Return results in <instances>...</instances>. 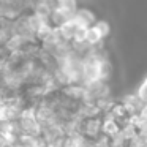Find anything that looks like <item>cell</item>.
<instances>
[{"mask_svg":"<svg viewBox=\"0 0 147 147\" xmlns=\"http://www.w3.org/2000/svg\"><path fill=\"white\" fill-rule=\"evenodd\" d=\"M79 134L90 141H96L103 136V114L79 117Z\"/></svg>","mask_w":147,"mask_h":147,"instance_id":"obj_1","label":"cell"},{"mask_svg":"<svg viewBox=\"0 0 147 147\" xmlns=\"http://www.w3.org/2000/svg\"><path fill=\"white\" fill-rule=\"evenodd\" d=\"M73 19L78 22V26L84 27V29L92 27L93 24L98 21L95 14H93L90 10H87V8H78V10L74 11V14H73Z\"/></svg>","mask_w":147,"mask_h":147,"instance_id":"obj_2","label":"cell"},{"mask_svg":"<svg viewBox=\"0 0 147 147\" xmlns=\"http://www.w3.org/2000/svg\"><path fill=\"white\" fill-rule=\"evenodd\" d=\"M120 103L125 106V109L128 111V114H130L131 117H133V115H138V114H139V112L142 111L144 105H146V103H144L142 100L138 96V93H131V95H127Z\"/></svg>","mask_w":147,"mask_h":147,"instance_id":"obj_3","label":"cell"},{"mask_svg":"<svg viewBox=\"0 0 147 147\" xmlns=\"http://www.w3.org/2000/svg\"><path fill=\"white\" fill-rule=\"evenodd\" d=\"M136 93H138V96H139L144 103H147V78L142 81V84L139 86V89H138Z\"/></svg>","mask_w":147,"mask_h":147,"instance_id":"obj_4","label":"cell"},{"mask_svg":"<svg viewBox=\"0 0 147 147\" xmlns=\"http://www.w3.org/2000/svg\"><path fill=\"white\" fill-rule=\"evenodd\" d=\"M55 5H59V7H65V8H73V10L78 8L76 0H55Z\"/></svg>","mask_w":147,"mask_h":147,"instance_id":"obj_5","label":"cell"}]
</instances>
